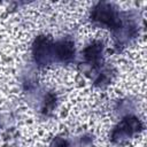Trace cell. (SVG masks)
<instances>
[{"label":"cell","instance_id":"6","mask_svg":"<svg viewBox=\"0 0 147 147\" xmlns=\"http://www.w3.org/2000/svg\"><path fill=\"white\" fill-rule=\"evenodd\" d=\"M68 146H69L68 141L65 139H63V138H60V137L55 138L51 144V147H68Z\"/></svg>","mask_w":147,"mask_h":147},{"label":"cell","instance_id":"2","mask_svg":"<svg viewBox=\"0 0 147 147\" xmlns=\"http://www.w3.org/2000/svg\"><path fill=\"white\" fill-rule=\"evenodd\" d=\"M34 61L39 65H47L54 60V42L47 36H38L32 46Z\"/></svg>","mask_w":147,"mask_h":147},{"label":"cell","instance_id":"4","mask_svg":"<svg viewBox=\"0 0 147 147\" xmlns=\"http://www.w3.org/2000/svg\"><path fill=\"white\" fill-rule=\"evenodd\" d=\"M75 57V45L70 39H62L54 42V60L70 62Z\"/></svg>","mask_w":147,"mask_h":147},{"label":"cell","instance_id":"5","mask_svg":"<svg viewBox=\"0 0 147 147\" xmlns=\"http://www.w3.org/2000/svg\"><path fill=\"white\" fill-rule=\"evenodd\" d=\"M102 52H103V44L101 41L95 40L84 48L83 55H84V59L86 60V62H88L93 65H96L100 63V61L102 59Z\"/></svg>","mask_w":147,"mask_h":147},{"label":"cell","instance_id":"1","mask_svg":"<svg viewBox=\"0 0 147 147\" xmlns=\"http://www.w3.org/2000/svg\"><path fill=\"white\" fill-rule=\"evenodd\" d=\"M91 20L102 26L111 30H118L122 26L121 17L117 9L108 2H99L91 11Z\"/></svg>","mask_w":147,"mask_h":147},{"label":"cell","instance_id":"3","mask_svg":"<svg viewBox=\"0 0 147 147\" xmlns=\"http://www.w3.org/2000/svg\"><path fill=\"white\" fill-rule=\"evenodd\" d=\"M142 127H144V125L138 117L127 116V117L123 118L118 123V125L114 129V131L111 133V139H113V141L121 142V141L132 137L133 134L140 132L142 130Z\"/></svg>","mask_w":147,"mask_h":147}]
</instances>
